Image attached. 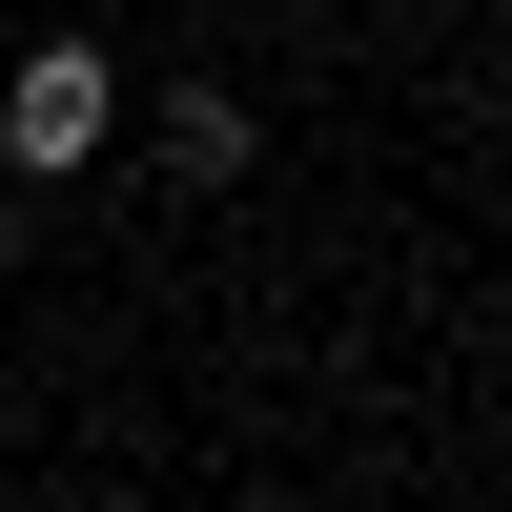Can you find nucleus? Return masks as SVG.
<instances>
[{"instance_id":"nucleus-1","label":"nucleus","mask_w":512,"mask_h":512,"mask_svg":"<svg viewBox=\"0 0 512 512\" xmlns=\"http://www.w3.org/2000/svg\"><path fill=\"white\" fill-rule=\"evenodd\" d=\"M103 144H123V62L103 41H21V62H0V164L62 185V164H103Z\"/></svg>"},{"instance_id":"nucleus-2","label":"nucleus","mask_w":512,"mask_h":512,"mask_svg":"<svg viewBox=\"0 0 512 512\" xmlns=\"http://www.w3.org/2000/svg\"><path fill=\"white\" fill-rule=\"evenodd\" d=\"M246 144H267V123H246L226 82H185V103H164V164H185V185H246Z\"/></svg>"},{"instance_id":"nucleus-3","label":"nucleus","mask_w":512,"mask_h":512,"mask_svg":"<svg viewBox=\"0 0 512 512\" xmlns=\"http://www.w3.org/2000/svg\"><path fill=\"white\" fill-rule=\"evenodd\" d=\"M0 267H21V164H0Z\"/></svg>"}]
</instances>
